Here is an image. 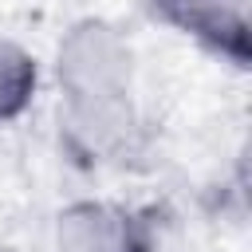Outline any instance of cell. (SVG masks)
Listing matches in <instances>:
<instances>
[{
  "label": "cell",
  "mask_w": 252,
  "mask_h": 252,
  "mask_svg": "<svg viewBox=\"0 0 252 252\" xmlns=\"http://www.w3.org/2000/svg\"><path fill=\"white\" fill-rule=\"evenodd\" d=\"M59 110H106L134 102V79H138V55L130 35L106 20V16H83L75 20L51 59Z\"/></svg>",
  "instance_id": "cell-1"
},
{
  "label": "cell",
  "mask_w": 252,
  "mask_h": 252,
  "mask_svg": "<svg viewBox=\"0 0 252 252\" xmlns=\"http://www.w3.org/2000/svg\"><path fill=\"white\" fill-rule=\"evenodd\" d=\"M55 252H158V224L146 209L79 197L55 213Z\"/></svg>",
  "instance_id": "cell-2"
},
{
  "label": "cell",
  "mask_w": 252,
  "mask_h": 252,
  "mask_svg": "<svg viewBox=\"0 0 252 252\" xmlns=\"http://www.w3.org/2000/svg\"><path fill=\"white\" fill-rule=\"evenodd\" d=\"M150 12L165 28L189 35L197 47L217 55L220 63H232L240 71L248 67L252 39L244 0H150Z\"/></svg>",
  "instance_id": "cell-3"
},
{
  "label": "cell",
  "mask_w": 252,
  "mask_h": 252,
  "mask_svg": "<svg viewBox=\"0 0 252 252\" xmlns=\"http://www.w3.org/2000/svg\"><path fill=\"white\" fill-rule=\"evenodd\" d=\"M39 59L35 51H28L20 39L0 35V126H12L16 118H24L39 94Z\"/></svg>",
  "instance_id": "cell-4"
}]
</instances>
